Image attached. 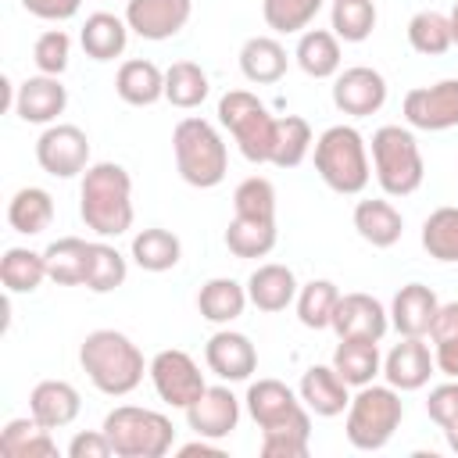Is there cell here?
Segmentation results:
<instances>
[{"instance_id": "681fc988", "label": "cell", "mask_w": 458, "mask_h": 458, "mask_svg": "<svg viewBox=\"0 0 458 458\" xmlns=\"http://www.w3.org/2000/svg\"><path fill=\"white\" fill-rule=\"evenodd\" d=\"M426 415L437 422V426H447L458 419V379H447L440 386L429 390L426 397Z\"/></svg>"}, {"instance_id": "7a4b0ae2", "label": "cell", "mask_w": 458, "mask_h": 458, "mask_svg": "<svg viewBox=\"0 0 458 458\" xmlns=\"http://www.w3.org/2000/svg\"><path fill=\"white\" fill-rule=\"evenodd\" d=\"M79 215L97 236H122L132 229V179L114 161H97L82 172Z\"/></svg>"}, {"instance_id": "f1b7e54d", "label": "cell", "mask_w": 458, "mask_h": 458, "mask_svg": "<svg viewBox=\"0 0 458 458\" xmlns=\"http://www.w3.org/2000/svg\"><path fill=\"white\" fill-rule=\"evenodd\" d=\"M247 301H250V297H247V286H240L236 279L218 276V279H208V283L200 286V293H197V311H200V318H208V322H215V326H229L233 318L243 315Z\"/></svg>"}, {"instance_id": "ffe728a7", "label": "cell", "mask_w": 458, "mask_h": 458, "mask_svg": "<svg viewBox=\"0 0 458 458\" xmlns=\"http://www.w3.org/2000/svg\"><path fill=\"white\" fill-rule=\"evenodd\" d=\"M82 397L68 379H43L29 394V415L47 429H64L79 419Z\"/></svg>"}, {"instance_id": "484cf974", "label": "cell", "mask_w": 458, "mask_h": 458, "mask_svg": "<svg viewBox=\"0 0 458 458\" xmlns=\"http://www.w3.org/2000/svg\"><path fill=\"white\" fill-rule=\"evenodd\" d=\"M114 93L132 104V107H150L165 97V72L154 64V61H143V57H132L118 68L114 75Z\"/></svg>"}, {"instance_id": "ac0fdd59", "label": "cell", "mask_w": 458, "mask_h": 458, "mask_svg": "<svg viewBox=\"0 0 458 458\" xmlns=\"http://www.w3.org/2000/svg\"><path fill=\"white\" fill-rule=\"evenodd\" d=\"M186 422L197 437L208 440H225L236 426H240V401L229 386H208L190 408H186Z\"/></svg>"}, {"instance_id": "d6a6232c", "label": "cell", "mask_w": 458, "mask_h": 458, "mask_svg": "<svg viewBox=\"0 0 458 458\" xmlns=\"http://www.w3.org/2000/svg\"><path fill=\"white\" fill-rule=\"evenodd\" d=\"M7 222L21 236H36L54 222V197L43 186H21L7 204Z\"/></svg>"}, {"instance_id": "b9f144b4", "label": "cell", "mask_w": 458, "mask_h": 458, "mask_svg": "<svg viewBox=\"0 0 458 458\" xmlns=\"http://www.w3.org/2000/svg\"><path fill=\"white\" fill-rule=\"evenodd\" d=\"M125 276H129L125 258L111 243L93 240L89 243V272H86V283L82 286L93 290V293H111V290H118L125 283Z\"/></svg>"}, {"instance_id": "6da1fadb", "label": "cell", "mask_w": 458, "mask_h": 458, "mask_svg": "<svg viewBox=\"0 0 458 458\" xmlns=\"http://www.w3.org/2000/svg\"><path fill=\"white\" fill-rule=\"evenodd\" d=\"M79 365L89 376V383L107 397H125L143 383V372L150 365L143 361V351L118 329H93L79 344Z\"/></svg>"}, {"instance_id": "3957f363", "label": "cell", "mask_w": 458, "mask_h": 458, "mask_svg": "<svg viewBox=\"0 0 458 458\" xmlns=\"http://www.w3.org/2000/svg\"><path fill=\"white\" fill-rule=\"evenodd\" d=\"M315 172L333 193H344V197L361 193L372 179L365 136L354 125H329L315 140Z\"/></svg>"}, {"instance_id": "44dd1931", "label": "cell", "mask_w": 458, "mask_h": 458, "mask_svg": "<svg viewBox=\"0 0 458 458\" xmlns=\"http://www.w3.org/2000/svg\"><path fill=\"white\" fill-rule=\"evenodd\" d=\"M437 311L440 301L426 283H404L390 301V326L401 336H429Z\"/></svg>"}, {"instance_id": "f5cc1de1", "label": "cell", "mask_w": 458, "mask_h": 458, "mask_svg": "<svg viewBox=\"0 0 458 458\" xmlns=\"http://www.w3.org/2000/svg\"><path fill=\"white\" fill-rule=\"evenodd\" d=\"M179 454H182V458H193V454H211V458H222L225 451H222L218 444H208V437H200V440H193V444H182V447H179Z\"/></svg>"}, {"instance_id": "836d02e7", "label": "cell", "mask_w": 458, "mask_h": 458, "mask_svg": "<svg viewBox=\"0 0 458 458\" xmlns=\"http://www.w3.org/2000/svg\"><path fill=\"white\" fill-rule=\"evenodd\" d=\"M279 233H276V218H243L233 215L229 229H225V247L233 258H265L272 254Z\"/></svg>"}, {"instance_id": "5bb4252c", "label": "cell", "mask_w": 458, "mask_h": 458, "mask_svg": "<svg viewBox=\"0 0 458 458\" xmlns=\"http://www.w3.org/2000/svg\"><path fill=\"white\" fill-rule=\"evenodd\" d=\"M390 329V311L372 293H340L333 311V333L340 340H383Z\"/></svg>"}, {"instance_id": "4dcf8cb0", "label": "cell", "mask_w": 458, "mask_h": 458, "mask_svg": "<svg viewBox=\"0 0 458 458\" xmlns=\"http://www.w3.org/2000/svg\"><path fill=\"white\" fill-rule=\"evenodd\" d=\"M43 258H47V276L57 286H82L86 283V272H89V243L86 240L61 236L43 250Z\"/></svg>"}, {"instance_id": "d4e9b609", "label": "cell", "mask_w": 458, "mask_h": 458, "mask_svg": "<svg viewBox=\"0 0 458 458\" xmlns=\"http://www.w3.org/2000/svg\"><path fill=\"white\" fill-rule=\"evenodd\" d=\"M79 43L86 50V57L93 61H114L122 57L125 43H129V21L111 14V11H97L82 21V32H79Z\"/></svg>"}, {"instance_id": "7c38bea8", "label": "cell", "mask_w": 458, "mask_h": 458, "mask_svg": "<svg viewBox=\"0 0 458 458\" xmlns=\"http://www.w3.org/2000/svg\"><path fill=\"white\" fill-rule=\"evenodd\" d=\"M404 122L411 129L444 132L458 125V79H440L433 86H415L404 93Z\"/></svg>"}, {"instance_id": "83f0119b", "label": "cell", "mask_w": 458, "mask_h": 458, "mask_svg": "<svg viewBox=\"0 0 458 458\" xmlns=\"http://www.w3.org/2000/svg\"><path fill=\"white\" fill-rule=\"evenodd\" d=\"M297 64L311 79H333L340 72V39L329 29H304L293 50Z\"/></svg>"}, {"instance_id": "cb8c5ba5", "label": "cell", "mask_w": 458, "mask_h": 458, "mask_svg": "<svg viewBox=\"0 0 458 458\" xmlns=\"http://www.w3.org/2000/svg\"><path fill=\"white\" fill-rule=\"evenodd\" d=\"M286 47L276 39V36H250L243 47H240V72L247 82H258V86H272L286 75Z\"/></svg>"}, {"instance_id": "2e32d148", "label": "cell", "mask_w": 458, "mask_h": 458, "mask_svg": "<svg viewBox=\"0 0 458 458\" xmlns=\"http://www.w3.org/2000/svg\"><path fill=\"white\" fill-rule=\"evenodd\" d=\"M433 369H437V361H433V351L426 347L422 336H401V344H394L383 358V376L401 394L422 390L429 383Z\"/></svg>"}, {"instance_id": "603a6c76", "label": "cell", "mask_w": 458, "mask_h": 458, "mask_svg": "<svg viewBox=\"0 0 458 458\" xmlns=\"http://www.w3.org/2000/svg\"><path fill=\"white\" fill-rule=\"evenodd\" d=\"M297 276L290 265H279V261H268V265H258L247 279V297L258 311H286L293 301H297Z\"/></svg>"}, {"instance_id": "e575fe53", "label": "cell", "mask_w": 458, "mask_h": 458, "mask_svg": "<svg viewBox=\"0 0 458 458\" xmlns=\"http://www.w3.org/2000/svg\"><path fill=\"white\" fill-rule=\"evenodd\" d=\"M182 258V243L175 233L161 229V225H150V229H140L132 236V261L143 268V272H168L175 268Z\"/></svg>"}, {"instance_id": "db71d44e", "label": "cell", "mask_w": 458, "mask_h": 458, "mask_svg": "<svg viewBox=\"0 0 458 458\" xmlns=\"http://www.w3.org/2000/svg\"><path fill=\"white\" fill-rule=\"evenodd\" d=\"M440 433H444V440H447V447L458 454V419L454 422H447V426H440Z\"/></svg>"}, {"instance_id": "7402d4cb", "label": "cell", "mask_w": 458, "mask_h": 458, "mask_svg": "<svg viewBox=\"0 0 458 458\" xmlns=\"http://www.w3.org/2000/svg\"><path fill=\"white\" fill-rule=\"evenodd\" d=\"M297 394H301V401L308 404V411L318 415V419L344 415L347 404H351V386L344 383V376H340L333 365H311V369L301 376Z\"/></svg>"}, {"instance_id": "c3c4849f", "label": "cell", "mask_w": 458, "mask_h": 458, "mask_svg": "<svg viewBox=\"0 0 458 458\" xmlns=\"http://www.w3.org/2000/svg\"><path fill=\"white\" fill-rule=\"evenodd\" d=\"M261 454L265 458H304L308 454V433H293V429L261 433Z\"/></svg>"}, {"instance_id": "d590c367", "label": "cell", "mask_w": 458, "mask_h": 458, "mask_svg": "<svg viewBox=\"0 0 458 458\" xmlns=\"http://www.w3.org/2000/svg\"><path fill=\"white\" fill-rule=\"evenodd\" d=\"M211 93L208 86V72L193 61H175L165 68V100L179 111H193L204 104V97Z\"/></svg>"}, {"instance_id": "7bdbcfd3", "label": "cell", "mask_w": 458, "mask_h": 458, "mask_svg": "<svg viewBox=\"0 0 458 458\" xmlns=\"http://www.w3.org/2000/svg\"><path fill=\"white\" fill-rule=\"evenodd\" d=\"M422 247L444 265L458 261V208H437L422 222Z\"/></svg>"}, {"instance_id": "30bf717a", "label": "cell", "mask_w": 458, "mask_h": 458, "mask_svg": "<svg viewBox=\"0 0 458 458\" xmlns=\"http://www.w3.org/2000/svg\"><path fill=\"white\" fill-rule=\"evenodd\" d=\"M150 383H154V390H157V397H161L165 404L182 408V411L208 390L200 365H197L186 351H179V347L157 351V354L150 358Z\"/></svg>"}, {"instance_id": "8d00e7d4", "label": "cell", "mask_w": 458, "mask_h": 458, "mask_svg": "<svg viewBox=\"0 0 458 458\" xmlns=\"http://www.w3.org/2000/svg\"><path fill=\"white\" fill-rule=\"evenodd\" d=\"M50 279L47 276V258L39 250L29 247H7L0 258V283L7 286V293H32L39 290V283Z\"/></svg>"}, {"instance_id": "ba28073f", "label": "cell", "mask_w": 458, "mask_h": 458, "mask_svg": "<svg viewBox=\"0 0 458 458\" xmlns=\"http://www.w3.org/2000/svg\"><path fill=\"white\" fill-rule=\"evenodd\" d=\"M218 122L229 129V136L236 140L240 154L250 165H268L272 157V140H276V118L268 114V107L247 93V89H229L218 100Z\"/></svg>"}, {"instance_id": "ab89813d", "label": "cell", "mask_w": 458, "mask_h": 458, "mask_svg": "<svg viewBox=\"0 0 458 458\" xmlns=\"http://www.w3.org/2000/svg\"><path fill=\"white\" fill-rule=\"evenodd\" d=\"M340 290L333 279H311L297 290V318L308 329H326L333 326V311H336Z\"/></svg>"}, {"instance_id": "f6af8a7d", "label": "cell", "mask_w": 458, "mask_h": 458, "mask_svg": "<svg viewBox=\"0 0 458 458\" xmlns=\"http://www.w3.org/2000/svg\"><path fill=\"white\" fill-rule=\"evenodd\" d=\"M322 11V0H265L261 4V14H265V25L272 32H304L315 14Z\"/></svg>"}, {"instance_id": "9a60e30c", "label": "cell", "mask_w": 458, "mask_h": 458, "mask_svg": "<svg viewBox=\"0 0 458 458\" xmlns=\"http://www.w3.org/2000/svg\"><path fill=\"white\" fill-rule=\"evenodd\" d=\"M193 0H125V21L143 39H172L186 29Z\"/></svg>"}, {"instance_id": "f546056e", "label": "cell", "mask_w": 458, "mask_h": 458, "mask_svg": "<svg viewBox=\"0 0 458 458\" xmlns=\"http://www.w3.org/2000/svg\"><path fill=\"white\" fill-rule=\"evenodd\" d=\"M333 369L344 376L347 386L376 383V376L383 372L379 344L376 340H340L333 351Z\"/></svg>"}, {"instance_id": "5b68a950", "label": "cell", "mask_w": 458, "mask_h": 458, "mask_svg": "<svg viewBox=\"0 0 458 458\" xmlns=\"http://www.w3.org/2000/svg\"><path fill=\"white\" fill-rule=\"evenodd\" d=\"M404 419V401L401 390H394L390 383H365L358 386V394L347 404V419H344V433L351 440V447L358 451H379L390 444V437L397 433Z\"/></svg>"}, {"instance_id": "1f68e13d", "label": "cell", "mask_w": 458, "mask_h": 458, "mask_svg": "<svg viewBox=\"0 0 458 458\" xmlns=\"http://www.w3.org/2000/svg\"><path fill=\"white\" fill-rule=\"evenodd\" d=\"M0 451L7 458H54L57 444L47 426H39L32 415H25V419H11L0 429Z\"/></svg>"}, {"instance_id": "11a10c76", "label": "cell", "mask_w": 458, "mask_h": 458, "mask_svg": "<svg viewBox=\"0 0 458 458\" xmlns=\"http://www.w3.org/2000/svg\"><path fill=\"white\" fill-rule=\"evenodd\" d=\"M451 36H454V47H458V0H454V11H451Z\"/></svg>"}, {"instance_id": "f35d334b", "label": "cell", "mask_w": 458, "mask_h": 458, "mask_svg": "<svg viewBox=\"0 0 458 458\" xmlns=\"http://www.w3.org/2000/svg\"><path fill=\"white\" fill-rule=\"evenodd\" d=\"M408 43L415 54H426V57H440L454 47V36H451V18L440 14V11H419L411 14L408 21Z\"/></svg>"}, {"instance_id": "bcb514c9", "label": "cell", "mask_w": 458, "mask_h": 458, "mask_svg": "<svg viewBox=\"0 0 458 458\" xmlns=\"http://www.w3.org/2000/svg\"><path fill=\"white\" fill-rule=\"evenodd\" d=\"M233 215L243 218H276V186L265 175H250L233 190Z\"/></svg>"}, {"instance_id": "8fae6325", "label": "cell", "mask_w": 458, "mask_h": 458, "mask_svg": "<svg viewBox=\"0 0 458 458\" xmlns=\"http://www.w3.org/2000/svg\"><path fill=\"white\" fill-rule=\"evenodd\" d=\"M36 161L54 179H72L89 168V136L79 125L54 122L36 140Z\"/></svg>"}, {"instance_id": "f907efd6", "label": "cell", "mask_w": 458, "mask_h": 458, "mask_svg": "<svg viewBox=\"0 0 458 458\" xmlns=\"http://www.w3.org/2000/svg\"><path fill=\"white\" fill-rule=\"evenodd\" d=\"M111 454H114V447H111L104 429L75 433L72 444H68V458H111Z\"/></svg>"}, {"instance_id": "277c9868", "label": "cell", "mask_w": 458, "mask_h": 458, "mask_svg": "<svg viewBox=\"0 0 458 458\" xmlns=\"http://www.w3.org/2000/svg\"><path fill=\"white\" fill-rule=\"evenodd\" d=\"M172 150H175V168L182 182L197 190H211L225 179L229 172V150L218 136V129L204 118H182L172 129Z\"/></svg>"}, {"instance_id": "74e56055", "label": "cell", "mask_w": 458, "mask_h": 458, "mask_svg": "<svg viewBox=\"0 0 458 458\" xmlns=\"http://www.w3.org/2000/svg\"><path fill=\"white\" fill-rule=\"evenodd\" d=\"M311 150V125L301 114H283L276 118V140H272V157L268 165L276 168H297Z\"/></svg>"}, {"instance_id": "d6986e66", "label": "cell", "mask_w": 458, "mask_h": 458, "mask_svg": "<svg viewBox=\"0 0 458 458\" xmlns=\"http://www.w3.org/2000/svg\"><path fill=\"white\" fill-rule=\"evenodd\" d=\"M68 107V89L61 86L57 75H32L18 86L14 93V114L21 122H32V125H54L57 114H64Z\"/></svg>"}, {"instance_id": "52a82bcc", "label": "cell", "mask_w": 458, "mask_h": 458, "mask_svg": "<svg viewBox=\"0 0 458 458\" xmlns=\"http://www.w3.org/2000/svg\"><path fill=\"white\" fill-rule=\"evenodd\" d=\"M372 168L386 197H411L426 179V161L411 129L379 125L372 132Z\"/></svg>"}, {"instance_id": "8992f818", "label": "cell", "mask_w": 458, "mask_h": 458, "mask_svg": "<svg viewBox=\"0 0 458 458\" xmlns=\"http://www.w3.org/2000/svg\"><path fill=\"white\" fill-rule=\"evenodd\" d=\"M118 458H165L175 444V426L168 415L140 404H118L100 426Z\"/></svg>"}, {"instance_id": "60d3db41", "label": "cell", "mask_w": 458, "mask_h": 458, "mask_svg": "<svg viewBox=\"0 0 458 458\" xmlns=\"http://www.w3.org/2000/svg\"><path fill=\"white\" fill-rule=\"evenodd\" d=\"M429 340H433V361L447 379H458V301L440 304L433 326H429Z\"/></svg>"}, {"instance_id": "816d5d0a", "label": "cell", "mask_w": 458, "mask_h": 458, "mask_svg": "<svg viewBox=\"0 0 458 458\" xmlns=\"http://www.w3.org/2000/svg\"><path fill=\"white\" fill-rule=\"evenodd\" d=\"M21 7L32 18H43V21H68V18L79 14L82 0H21Z\"/></svg>"}, {"instance_id": "7dc6e473", "label": "cell", "mask_w": 458, "mask_h": 458, "mask_svg": "<svg viewBox=\"0 0 458 458\" xmlns=\"http://www.w3.org/2000/svg\"><path fill=\"white\" fill-rule=\"evenodd\" d=\"M68 57H72V39L64 29H47L32 47V61L43 75H61L68 68Z\"/></svg>"}, {"instance_id": "9c48e42d", "label": "cell", "mask_w": 458, "mask_h": 458, "mask_svg": "<svg viewBox=\"0 0 458 458\" xmlns=\"http://www.w3.org/2000/svg\"><path fill=\"white\" fill-rule=\"evenodd\" d=\"M247 411L258 422L261 433H279V429H293V433H308L311 437V411L301 401L297 390H290L283 379H258L247 386Z\"/></svg>"}, {"instance_id": "4fadbf2b", "label": "cell", "mask_w": 458, "mask_h": 458, "mask_svg": "<svg viewBox=\"0 0 458 458\" xmlns=\"http://www.w3.org/2000/svg\"><path fill=\"white\" fill-rule=\"evenodd\" d=\"M333 104H336V111H344L351 118L376 114L386 104V79L369 64L344 68L333 79Z\"/></svg>"}, {"instance_id": "ee69618b", "label": "cell", "mask_w": 458, "mask_h": 458, "mask_svg": "<svg viewBox=\"0 0 458 458\" xmlns=\"http://www.w3.org/2000/svg\"><path fill=\"white\" fill-rule=\"evenodd\" d=\"M333 32L344 43H361L376 29V4L372 0H333Z\"/></svg>"}, {"instance_id": "4316f807", "label": "cell", "mask_w": 458, "mask_h": 458, "mask_svg": "<svg viewBox=\"0 0 458 458\" xmlns=\"http://www.w3.org/2000/svg\"><path fill=\"white\" fill-rule=\"evenodd\" d=\"M354 229L372 247H394L401 240V233H404V218L390 200L372 197V200H358L354 204Z\"/></svg>"}, {"instance_id": "e0dca14e", "label": "cell", "mask_w": 458, "mask_h": 458, "mask_svg": "<svg viewBox=\"0 0 458 458\" xmlns=\"http://www.w3.org/2000/svg\"><path fill=\"white\" fill-rule=\"evenodd\" d=\"M204 361L208 369L225 379V383H243L250 379V372L258 369V351L250 344V336L236 333V329H218L211 333V340L204 344Z\"/></svg>"}]
</instances>
